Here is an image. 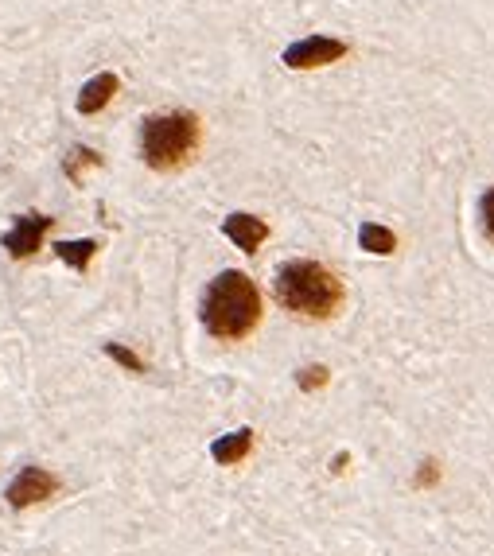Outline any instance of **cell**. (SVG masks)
<instances>
[{
    "label": "cell",
    "mask_w": 494,
    "mask_h": 556,
    "mask_svg": "<svg viewBox=\"0 0 494 556\" xmlns=\"http://www.w3.org/2000/svg\"><path fill=\"white\" fill-rule=\"evenodd\" d=\"M261 319V292L257 284L238 273L226 269L207 284L203 292V327L214 339H246L249 331Z\"/></svg>",
    "instance_id": "1"
},
{
    "label": "cell",
    "mask_w": 494,
    "mask_h": 556,
    "mask_svg": "<svg viewBox=\"0 0 494 556\" xmlns=\"http://www.w3.org/2000/svg\"><path fill=\"white\" fill-rule=\"evenodd\" d=\"M51 226H55V218H51V214H20V218H16V226L4 234V249H8V257L24 261V257L39 253Z\"/></svg>",
    "instance_id": "6"
},
{
    "label": "cell",
    "mask_w": 494,
    "mask_h": 556,
    "mask_svg": "<svg viewBox=\"0 0 494 556\" xmlns=\"http://www.w3.org/2000/svg\"><path fill=\"white\" fill-rule=\"evenodd\" d=\"M55 490H59V479H55L51 471H43V467H24V471L12 479V487L4 490V498H8L12 510H28V506H36V502H47Z\"/></svg>",
    "instance_id": "5"
},
{
    "label": "cell",
    "mask_w": 494,
    "mask_h": 556,
    "mask_svg": "<svg viewBox=\"0 0 494 556\" xmlns=\"http://www.w3.org/2000/svg\"><path fill=\"white\" fill-rule=\"evenodd\" d=\"M253 448V432L249 428H238V432H226L222 440H214L211 444V455L214 463H222V467H234V463H242Z\"/></svg>",
    "instance_id": "9"
},
{
    "label": "cell",
    "mask_w": 494,
    "mask_h": 556,
    "mask_svg": "<svg viewBox=\"0 0 494 556\" xmlns=\"http://www.w3.org/2000/svg\"><path fill=\"white\" fill-rule=\"evenodd\" d=\"M343 55H347V43H343V39L308 35V39H300V43H292V47L284 51V67H292V70H316V67H327V63H335V59H343Z\"/></svg>",
    "instance_id": "4"
},
{
    "label": "cell",
    "mask_w": 494,
    "mask_h": 556,
    "mask_svg": "<svg viewBox=\"0 0 494 556\" xmlns=\"http://www.w3.org/2000/svg\"><path fill=\"white\" fill-rule=\"evenodd\" d=\"M98 164H102V156H98L94 148H71V156H67L63 172H67L74 183H78V179H82V168H98Z\"/></svg>",
    "instance_id": "12"
},
{
    "label": "cell",
    "mask_w": 494,
    "mask_h": 556,
    "mask_svg": "<svg viewBox=\"0 0 494 556\" xmlns=\"http://www.w3.org/2000/svg\"><path fill=\"white\" fill-rule=\"evenodd\" d=\"M479 222H483V234L494 242V187H487L479 199Z\"/></svg>",
    "instance_id": "15"
},
{
    "label": "cell",
    "mask_w": 494,
    "mask_h": 556,
    "mask_svg": "<svg viewBox=\"0 0 494 556\" xmlns=\"http://www.w3.org/2000/svg\"><path fill=\"white\" fill-rule=\"evenodd\" d=\"M277 300L292 315H308V319H327L339 312L343 304V284L331 269H323L319 261H284L277 269Z\"/></svg>",
    "instance_id": "2"
},
{
    "label": "cell",
    "mask_w": 494,
    "mask_h": 556,
    "mask_svg": "<svg viewBox=\"0 0 494 556\" xmlns=\"http://www.w3.org/2000/svg\"><path fill=\"white\" fill-rule=\"evenodd\" d=\"M222 234L238 245V249L257 253V245L269 238V226H265L261 218H253V214H230V218L222 222Z\"/></svg>",
    "instance_id": "7"
},
{
    "label": "cell",
    "mask_w": 494,
    "mask_h": 556,
    "mask_svg": "<svg viewBox=\"0 0 494 556\" xmlns=\"http://www.w3.org/2000/svg\"><path fill=\"white\" fill-rule=\"evenodd\" d=\"M199 140H203V125L191 109L152 113L141 125V156L152 172H176L199 152Z\"/></svg>",
    "instance_id": "3"
},
{
    "label": "cell",
    "mask_w": 494,
    "mask_h": 556,
    "mask_svg": "<svg viewBox=\"0 0 494 556\" xmlns=\"http://www.w3.org/2000/svg\"><path fill=\"white\" fill-rule=\"evenodd\" d=\"M358 245H362L366 253H374V257H386V253L397 249V238H393V230H386V226L366 222V226L358 230Z\"/></svg>",
    "instance_id": "11"
},
{
    "label": "cell",
    "mask_w": 494,
    "mask_h": 556,
    "mask_svg": "<svg viewBox=\"0 0 494 556\" xmlns=\"http://www.w3.org/2000/svg\"><path fill=\"white\" fill-rule=\"evenodd\" d=\"M55 253H59L63 265H71L74 273H86L90 261L98 257V242H94V238H82V242H59L55 245Z\"/></svg>",
    "instance_id": "10"
},
{
    "label": "cell",
    "mask_w": 494,
    "mask_h": 556,
    "mask_svg": "<svg viewBox=\"0 0 494 556\" xmlns=\"http://www.w3.org/2000/svg\"><path fill=\"white\" fill-rule=\"evenodd\" d=\"M296 382H300V389L316 393V389H323V385L331 382V370H327V366H319V362H312V366H304V370L296 374Z\"/></svg>",
    "instance_id": "14"
},
{
    "label": "cell",
    "mask_w": 494,
    "mask_h": 556,
    "mask_svg": "<svg viewBox=\"0 0 494 556\" xmlns=\"http://www.w3.org/2000/svg\"><path fill=\"white\" fill-rule=\"evenodd\" d=\"M436 479H440V467H436V459H428V463H421V471H417L413 487H432Z\"/></svg>",
    "instance_id": "16"
},
{
    "label": "cell",
    "mask_w": 494,
    "mask_h": 556,
    "mask_svg": "<svg viewBox=\"0 0 494 556\" xmlns=\"http://www.w3.org/2000/svg\"><path fill=\"white\" fill-rule=\"evenodd\" d=\"M117 74H98V78H90L86 86H82V94H78V113H86V117H94V113H102L109 102H113V94H117Z\"/></svg>",
    "instance_id": "8"
},
{
    "label": "cell",
    "mask_w": 494,
    "mask_h": 556,
    "mask_svg": "<svg viewBox=\"0 0 494 556\" xmlns=\"http://www.w3.org/2000/svg\"><path fill=\"white\" fill-rule=\"evenodd\" d=\"M106 354L113 358V362H117V366H125L129 374H144V370H148V366H144L141 354H133V350L121 347V343H106Z\"/></svg>",
    "instance_id": "13"
}]
</instances>
